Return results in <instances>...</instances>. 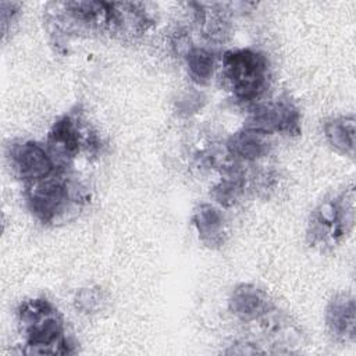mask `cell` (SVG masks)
<instances>
[{"label":"cell","mask_w":356,"mask_h":356,"mask_svg":"<svg viewBox=\"0 0 356 356\" xmlns=\"http://www.w3.org/2000/svg\"><path fill=\"white\" fill-rule=\"evenodd\" d=\"M26 199L31 211L42 222H54L72 211V206L81 204L83 191L78 182L51 174L43 179L28 182Z\"/></svg>","instance_id":"obj_1"},{"label":"cell","mask_w":356,"mask_h":356,"mask_svg":"<svg viewBox=\"0 0 356 356\" xmlns=\"http://www.w3.org/2000/svg\"><path fill=\"white\" fill-rule=\"evenodd\" d=\"M222 74L239 100H254L267 86L268 64L264 56L252 50L227 51Z\"/></svg>","instance_id":"obj_2"},{"label":"cell","mask_w":356,"mask_h":356,"mask_svg":"<svg viewBox=\"0 0 356 356\" xmlns=\"http://www.w3.org/2000/svg\"><path fill=\"white\" fill-rule=\"evenodd\" d=\"M10 161L15 174L26 182L43 179L54 172V161L49 152L35 142L13 145Z\"/></svg>","instance_id":"obj_3"},{"label":"cell","mask_w":356,"mask_h":356,"mask_svg":"<svg viewBox=\"0 0 356 356\" xmlns=\"http://www.w3.org/2000/svg\"><path fill=\"white\" fill-rule=\"evenodd\" d=\"M250 129H256L264 134L271 132H298L299 114L298 110L286 102L270 103L259 107L248 125Z\"/></svg>","instance_id":"obj_4"},{"label":"cell","mask_w":356,"mask_h":356,"mask_svg":"<svg viewBox=\"0 0 356 356\" xmlns=\"http://www.w3.org/2000/svg\"><path fill=\"white\" fill-rule=\"evenodd\" d=\"M81 147V129L76 120L70 115L61 117L49 132L47 152L51 156L54 165L57 161L68 163L75 157Z\"/></svg>","instance_id":"obj_5"},{"label":"cell","mask_w":356,"mask_h":356,"mask_svg":"<svg viewBox=\"0 0 356 356\" xmlns=\"http://www.w3.org/2000/svg\"><path fill=\"white\" fill-rule=\"evenodd\" d=\"M267 134L246 128L231 136L227 147L231 156L242 160H257L268 152Z\"/></svg>","instance_id":"obj_6"},{"label":"cell","mask_w":356,"mask_h":356,"mask_svg":"<svg viewBox=\"0 0 356 356\" xmlns=\"http://www.w3.org/2000/svg\"><path fill=\"white\" fill-rule=\"evenodd\" d=\"M229 303L232 312L243 320L257 318L266 314L268 309L267 298L259 289L249 285L235 289Z\"/></svg>","instance_id":"obj_7"},{"label":"cell","mask_w":356,"mask_h":356,"mask_svg":"<svg viewBox=\"0 0 356 356\" xmlns=\"http://www.w3.org/2000/svg\"><path fill=\"white\" fill-rule=\"evenodd\" d=\"M195 225L200 238L210 246L224 242V217L222 213L211 204H202L195 211Z\"/></svg>","instance_id":"obj_8"},{"label":"cell","mask_w":356,"mask_h":356,"mask_svg":"<svg viewBox=\"0 0 356 356\" xmlns=\"http://www.w3.org/2000/svg\"><path fill=\"white\" fill-rule=\"evenodd\" d=\"M327 321L331 331L338 337L350 335L353 337L355 328V303L352 299L342 296L332 300L328 313Z\"/></svg>","instance_id":"obj_9"},{"label":"cell","mask_w":356,"mask_h":356,"mask_svg":"<svg viewBox=\"0 0 356 356\" xmlns=\"http://www.w3.org/2000/svg\"><path fill=\"white\" fill-rule=\"evenodd\" d=\"M325 136L337 150L353 154L355 121L353 118L332 120L325 125Z\"/></svg>","instance_id":"obj_10"},{"label":"cell","mask_w":356,"mask_h":356,"mask_svg":"<svg viewBox=\"0 0 356 356\" xmlns=\"http://www.w3.org/2000/svg\"><path fill=\"white\" fill-rule=\"evenodd\" d=\"M186 63L192 79L197 83H206L211 78L214 70V60L210 51L199 47H192L186 54Z\"/></svg>","instance_id":"obj_11"},{"label":"cell","mask_w":356,"mask_h":356,"mask_svg":"<svg viewBox=\"0 0 356 356\" xmlns=\"http://www.w3.org/2000/svg\"><path fill=\"white\" fill-rule=\"evenodd\" d=\"M102 292L97 289H83L76 296V306L85 312H95L102 305Z\"/></svg>","instance_id":"obj_12"}]
</instances>
